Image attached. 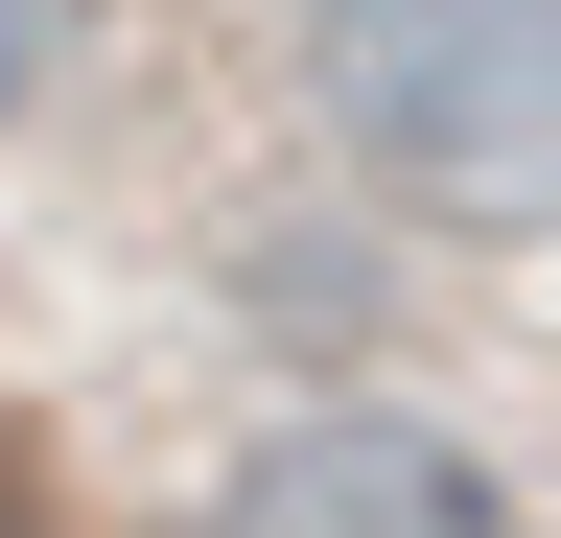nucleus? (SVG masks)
<instances>
[{"label": "nucleus", "instance_id": "4", "mask_svg": "<svg viewBox=\"0 0 561 538\" xmlns=\"http://www.w3.org/2000/svg\"><path fill=\"white\" fill-rule=\"evenodd\" d=\"M0 538H24V468H0Z\"/></svg>", "mask_w": 561, "mask_h": 538}, {"label": "nucleus", "instance_id": "2", "mask_svg": "<svg viewBox=\"0 0 561 538\" xmlns=\"http://www.w3.org/2000/svg\"><path fill=\"white\" fill-rule=\"evenodd\" d=\"M210 538H515V492H491L445 422H280Z\"/></svg>", "mask_w": 561, "mask_h": 538}, {"label": "nucleus", "instance_id": "1", "mask_svg": "<svg viewBox=\"0 0 561 538\" xmlns=\"http://www.w3.org/2000/svg\"><path fill=\"white\" fill-rule=\"evenodd\" d=\"M305 94L398 211L468 234L561 211V0H305Z\"/></svg>", "mask_w": 561, "mask_h": 538}, {"label": "nucleus", "instance_id": "3", "mask_svg": "<svg viewBox=\"0 0 561 538\" xmlns=\"http://www.w3.org/2000/svg\"><path fill=\"white\" fill-rule=\"evenodd\" d=\"M70 71H94V0H0V141H24Z\"/></svg>", "mask_w": 561, "mask_h": 538}]
</instances>
